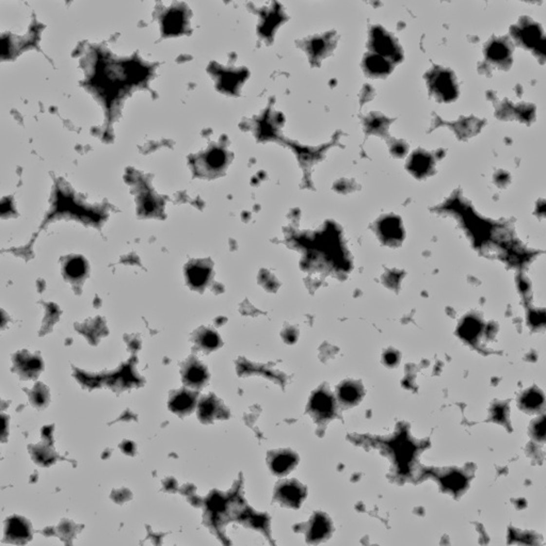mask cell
Returning a JSON list of instances; mask_svg holds the SVG:
<instances>
[{"label":"cell","mask_w":546,"mask_h":546,"mask_svg":"<svg viewBox=\"0 0 546 546\" xmlns=\"http://www.w3.org/2000/svg\"><path fill=\"white\" fill-rule=\"evenodd\" d=\"M359 394L358 387H356L352 384H346L340 388L339 391V396L340 398L344 400L345 402L348 403H352V402H356L359 399Z\"/></svg>","instance_id":"8992f818"},{"label":"cell","mask_w":546,"mask_h":546,"mask_svg":"<svg viewBox=\"0 0 546 546\" xmlns=\"http://www.w3.org/2000/svg\"><path fill=\"white\" fill-rule=\"evenodd\" d=\"M312 409L318 415L323 417H329L333 413L334 404L332 399L324 393H318L312 400Z\"/></svg>","instance_id":"6da1fadb"},{"label":"cell","mask_w":546,"mask_h":546,"mask_svg":"<svg viewBox=\"0 0 546 546\" xmlns=\"http://www.w3.org/2000/svg\"><path fill=\"white\" fill-rule=\"evenodd\" d=\"M192 403H193L192 398H191L188 394H182V395L177 396L172 401V408L174 411H176V412H184V411H187L192 407Z\"/></svg>","instance_id":"52a82bcc"},{"label":"cell","mask_w":546,"mask_h":546,"mask_svg":"<svg viewBox=\"0 0 546 546\" xmlns=\"http://www.w3.org/2000/svg\"><path fill=\"white\" fill-rule=\"evenodd\" d=\"M303 496L304 495L301 488L298 485H294V483L286 485L281 490V497L288 505L298 506V504H300Z\"/></svg>","instance_id":"7a4b0ae2"},{"label":"cell","mask_w":546,"mask_h":546,"mask_svg":"<svg viewBox=\"0 0 546 546\" xmlns=\"http://www.w3.org/2000/svg\"><path fill=\"white\" fill-rule=\"evenodd\" d=\"M187 379L193 384L201 383L205 379V370L201 367H191L187 374Z\"/></svg>","instance_id":"8fae6325"},{"label":"cell","mask_w":546,"mask_h":546,"mask_svg":"<svg viewBox=\"0 0 546 546\" xmlns=\"http://www.w3.org/2000/svg\"><path fill=\"white\" fill-rule=\"evenodd\" d=\"M543 402V398L539 393H529L523 398L522 403L527 409H536Z\"/></svg>","instance_id":"30bf717a"},{"label":"cell","mask_w":546,"mask_h":546,"mask_svg":"<svg viewBox=\"0 0 546 546\" xmlns=\"http://www.w3.org/2000/svg\"><path fill=\"white\" fill-rule=\"evenodd\" d=\"M84 270H86V266H84V263L79 260V258L72 260L66 266V272L72 278L81 277L84 273Z\"/></svg>","instance_id":"ba28073f"},{"label":"cell","mask_w":546,"mask_h":546,"mask_svg":"<svg viewBox=\"0 0 546 546\" xmlns=\"http://www.w3.org/2000/svg\"><path fill=\"white\" fill-rule=\"evenodd\" d=\"M443 483L447 489L452 490L453 492H458L465 486L466 481H465V478L462 475L458 474V472H453V474H450L447 477H445V479L443 480Z\"/></svg>","instance_id":"277c9868"},{"label":"cell","mask_w":546,"mask_h":546,"mask_svg":"<svg viewBox=\"0 0 546 546\" xmlns=\"http://www.w3.org/2000/svg\"><path fill=\"white\" fill-rule=\"evenodd\" d=\"M218 336L215 333H211V332L210 333H207L204 336V339H203V344L207 348H215L218 345Z\"/></svg>","instance_id":"7c38bea8"},{"label":"cell","mask_w":546,"mask_h":546,"mask_svg":"<svg viewBox=\"0 0 546 546\" xmlns=\"http://www.w3.org/2000/svg\"><path fill=\"white\" fill-rule=\"evenodd\" d=\"M329 531V523L324 520V517L319 516L315 520L311 529V537L313 539H321L326 532Z\"/></svg>","instance_id":"5b68a950"},{"label":"cell","mask_w":546,"mask_h":546,"mask_svg":"<svg viewBox=\"0 0 546 546\" xmlns=\"http://www.w3.org/2000/svg\"><path fill=\"white\" fill-rule=\"evenodd\" d=\"M207 270L200 268V267H193L189 270V280L190 282L195 286H201L205 283L207 280Z\"/></svg>","instance_id":"9c48e42d"},{"label":"cell","mask_w":546,"mask_h":546,"mask_svg":"<svg viewBox=\"0 0 546 546\" xmlns=\"http://www.w3.org/2000/svg\"><path fill=\"white\" fill-rule=\"evenodd\" d=\"M295 463H296V459L294 458V455L289 453H284L274 459L272 463V469L275 472H278V474H282V472H285L289 469H291V467L295 465Z\"/></svg>","instance_id":"3957f363"}]
</instances>
